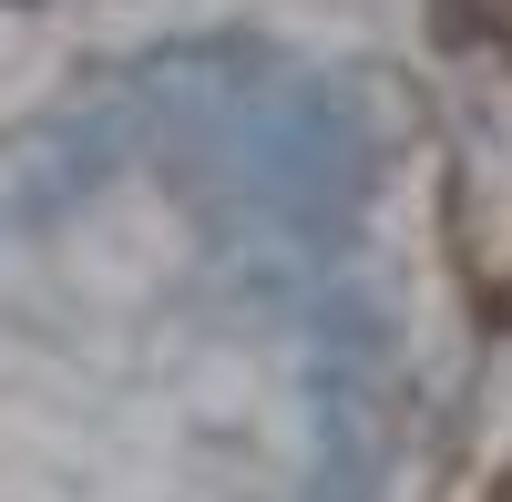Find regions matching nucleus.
Listing matches in <instances>:
<instances>
[{
    "mask_svg": "<svg viewBox=\"0 0 512 502\" xmlns=\"http://www.w3.org/2000/svg\"><path fill=\"white\" fill-rule=\"evenodd\" d=\"M482 502H512V472H502V482H492V492H482Z\"/></svg>",
    "mask_w": 512,
    "mask_h": 502,
    "instance_id": "nucleus-1",
    "label": "nucleus"
}]
</instances>
